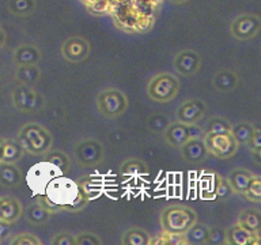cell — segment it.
<instances>
[{
	"instance_id": "cell-1",
	"label": "cell",
	"mask_w": 261,
	"mask_h": 245,
	"mask_svg": "<svg viewBox=\"0 0 261 245\" xmlns=\"http://www.w3.org/2000/svg\"><path fill=\"white\" fill-rule=\"evenodd\" d=\"M81 192V187L73 180L68 179L64 176H57L52 179L45 187L44 198L46 202L59 207H73L76 202L77 195Z\"/></svg>"
},
{
	"instance_id": "cell-2",
	"label": "cell",
	"mask_w": 261,
	"mask_h": 245,
	"mask_svg": "<svg viewBox=\"0 0 261 245\" xmlns=\"http://www.w3.org/2000/svg\"><path fill=\"white\" fill-rule=\"evenodd\" d=\"M18 142L24 151L30 154H45L52 149V135L44 126L29 122L20 128Z\"/></svg>"
},
{
	"instance_id": "cell-3",
	"label": "cell",
	"mask_w": 261,
	"mask_h": 245,
	"mask_svg": "<svg viewBox=\"0 0 261 245\" xmlns=\"http://www.w3.org/2000/svg\"><path fill=\"white\" fill-rule=\"evenodd\" d=\"M197 220V214L192 208L175 204L165 208L161 214V225L163 232L185 234L188 229Z\"/></svg>"
},
{
	"instance_id": "cell-4",
	"label": "cell",
	"mask_w": 261,
	"mask_h": 245,
	"mask_svg": "<svg viewBox=\"0 0 261 245\" xmlns=\"http://www.w3.org/2000/svg\"><path fill=\"white\" fill-rule=\"evenodd\" d=\"M179 82L178 79L169 72L158 74L148 82L147 94L152 101L169 102L178 94Z\"/></svg>"
},
{
	"instance_id": "cell-5",
	"label": "cell",
	"mask_w": 261,
	"mask_h": 245,
	"mask_svg": "<svg viewBox=\"0 0 261 245\" xmlns=\"http://www.w3.org/2000/svg\"><path fill=\"white\" fill-rule=\"evenodd\" d=\"M97 108L108 118L120 117L128 108L126 95L118 89L102 90L97 95Z\"/></svg>"
},
{
	"instance_id": "cell-6",
	"label": "cell",
	"mask_w": 261,
	"mask_h": 245,
	"mask_svg": "<svg viewBox=\"0 0 261 245\" xmlns=\"http://www.w3.org/2000/svg\"><path fill=\"white\" fill-rule=\"evenodd\" d=\"M204 143L207 147L208 154L219 159L231 158L238 150V143L231 135V132H222V134H205Z\"/></svg>"
},
{
	"instance_id": "cell-7",
	"label": "cell",
	"mask_w": 261,
	"mask_h": 245,
	"mask_svg": "<svg viewBox=\"0 0 261 245\" xmlns=\"http://www.w3.org/2000/svg\"><path fill=\"white\" fill-rule=\"evenodd\" d=\"M57 176L64 175H61L60 172L57 170L56 167L48 161L38 162L34 166L30 167V170L28 173V184L34 193L42 195L45 191V187L48 185L49 181L57 177Z\"/></svg>"
},
{
	"instance_id": "cell-8",
	"label": "cell",
	"mask_w": 261,
	"mask_h": 245,
	"mask_svg": "<svg viewBox=\"0 0 261 245\" xmlns=\"http://www.w3.org/2000/svg\"><path fill=\"white\" fill-rule=\"evenodd\" d=\"M12 104L22 112H34L44 106V98L33 86L22 85L12 93Z\"/></svg>"
},
{
	"instance_id": "cell-9",
	"label": "cell",
	"mask_w": 261,
	"mask_h": 245,
	"mask_svg": "<svg viewBox=\"0 0 261 245\" xmlns=\"http://www.w3.org/2000/svg\"><path fill=\"white\" fill-rule=\"evenodd\" d=\"M261 20L254 14H242L231 23V34L237 40H253L260 33Z\"/></svg>"
},
{
	"instance_id": "cell-10",
	"label": "cell",
	"mask_w": 261,
	"mask_h": 245,
	"mask_svg": "<svg viewBox=\"0 0 261 245\" xmlns=\"http://www.w3.org/2000/svg\"><path fill=\"white\" fill-rule=\"evenodd\" d=\"M76 161L83 166H94L103 159V146L98 140L87 139L75 147Z\"/></svg>"
},
{
	"instance_id": "cell-11",
	"label": "cell",
	"mask_w": 261,
	"mask_h": 245,
	"mask_svg": "<svg viewBox=\"0 0 261 245\" xmlns=\"http://www.w3.org/2000/svg\"><path fill=\"white\" fill-rule=\"evenodd\" d=\"M61 55L65 60L79 63L90 55V44L82 37H69L61 45Z\"/></svg>"
},
{
	"instance_id": "cell-12",
	"label": "cell",
	"mask_w": 261,
	"mask_h": 245,
	"mask_svg": "<svg viewBox=\"0 0 261 245\" xmlns=\"http://www.w3.org/2000/svg\"><path fill=\"white\" fill-rule=\"evenodd\" d=\"M207 106L201 100H188L177 110V120L184 124H195L204 116Z\"/></svg>"
},
{
	"instance_id": "cell-13",
	"label": "cell",
	"mask_w": 261,
	"mask_h": 245,
	"mask_svg": "<svg viewBox=\"0 0 261 245\" xmlns=\"http://www.w3.org/2000/svg\"><path fill=\"white\" fill-rule=\"evenodd\" d=\"M174 69L182 77H191L199 71L201 57L195 51H182L174 59Z\"/></svg>"
},
{
	"instance_id": "cell-14",
	"label": "cell",
	"mask_w": 261,
	"mask_h": 245,
	"mask_svg": "<svg viewBox=\"0 0 261 245\" xmlns=\"http://www.w3.org/2000/svg\"><path fill=\"white\" fill-rule=\"evenodd\" d=\"M182 158L189 163H200L207 158L208 150L204 139L191 138L179 147Z\"/></svg>"
},
{
	"instance_id": "cell-15",
	"label": "cell",
	"mask_w": 261,
	"mask_h": 245,
	"mask_svg": "<svg viewBox=\"0 0 261 245\" xmlns=\"http://www.w3.org/2000/svg\"><path fill=\"white\" fill-rule=\"evenodd\" d=\"M226 244L228 245H258L260 234L250 233L237 224L226 229Z\"/></svg>"
},
{
	"instance_id": "cell-16",
	"label": "cell",
	"mask_w": 261,
	"mask_h": 245,
	"mask_svg": "<svg viewBox=\"0 0 261 245\" xmlns=\"http://www.w3.org/2000/svg\"><path fill=\"white\" fill-rule=\"evenodd\" d=\"M46 202V200H45ZM55 210L56 211L57 208L55 206L46 202V203H36V204H30L28 208H26V216H28L29 222H32L33 225H45L50 218V214Z\"/></svg>"
},
{
	"instance_id": "cell-17",
	"label": "cell",
	"mask_w": 261,
	"mask_h": 245,
	"mask_svg": "<svg viewBox=\"0 0 261 245\" xmlns=\"http://www.w3.org/2000/svg\"><path fill=\"white\" fill-rule=\"evenodd\" d=\"M165 139L171 147L179 149L189 139L188 124H184L181 121L170 122L165 130Z\"/></svg>"
},
{
	"instance_id": "cell-18",
	"label": "cell",
	"mask_w": 261,
	"mask_h": 245,
	"mask_svg": "<svg viewBox=\"0 0 261 245\" xmlns=\"http://www.w3.org/2000/svg\"><path fill=\"white\" fill-rule=\"evenodd\" d=\"M238 225L250 233L261 232V212L256 208H246L240 212Z\"/></svg>"
},
{
	"instance_id": "cell-19",
	"label": "cell",
	"mask_w": 261,
	"mask_h": 245,
	"mask_svg": "<svg viewBox=\"0 0 261 245\" xmlns=\"http://www.w3.org/2000/svg\"><path fill=\"white\" fill-rule=\"evenodd\" d=\"M22 214L19 202L12 198H0V219L8 224L15 222Z\"/></svg>"
},
{
	"instance_id": "cell-20",
	"label": "cell",
	"mask_w": 261,
	"mask_h": 245,
	"mask_svg": "<svg viewBox=\"0 0 261 245\" xmlns=\"http://www.w3.org/2000/svg\"><path fill=\"white\" fill-rule=\"evenodd\" d=\"M238 85V77L231 69H220L214 75V86L222 93H228Z\"/></svg>"
},
{
	"instance_id": "cell-21",
	"label": "cell",
	"mask_w": 261,
	"mask_h": 245,
	"mask_svg": "<svg viewBox=\"0 0 261 245\" xmlns=\"http://www.w3.org/2000/svg\"><path fill=\"white\" fill-rule=\"evenodd\" d=\"M41 59V52L33 45H22L14 53V60L18 65L37 64Z\"/></svg>"
},
{
	"instance_id": "cell-22",
	"label": "cell",
	"mask_w": 261,
	"mask_h": 245,
	"mask_svg": "<svg viewBox=\"0 0 261 245\" xmlns=\"http://www.w3.org/2000/svg\"><path fill=\"white\" fill-rule=\"evenodd\" d=\"M253 175L246 169H236V170H232L228 176V183L231 185L232 191L234 193H241V195H244L245 191H246V188H248L249 183H250V180H252Z\"/></svg>"
},
{
	"instance_id": "cell-23",
	"label": "cell",
	"mask_w": 261,
	"mask_h": 245,
	"mask_svg": "<svg viewBox=\"0 0 261 245\" xmlns=\"http://www.w3.org/2000/svg\"><path fill=\"white\" fill-rule=\"evenodd\" d=\"M22 176L15 163L0 162V183L6 187H15L20 183Z\"/></svg>"
},
{
	"instance_id": "cell-24",
	"label": "cell",
	"mask_w": 261,
	"mask_h": 245,
	"mask_svg": "<svg viewBox=\"0 0 261 245\" xmlns=\"http://www.w3.org/2000/svg\"><path fill=\"white\" fill-rule=\"evenodd\" d=\"M208 234H210V229L205 225L199 224L196 220L185 232V238H187L188 245H201L207 242Z\"/></svg>"
},
{
	"instance_id": "cell-25",
	"label": "cell",
	"mask_w": 261,
	"mask_h": 245,
	"mask_svg": "<svg viewBox=\"0 0 261 245\" xmlns=\"http://www.w3.org/2000/svg\"><path fill=\"white\" fill-rule=\"evenodd\" d=\"M24 150L18 140H3V150H2V162L15 163L22 158Z\"/></svg>"
},
{
	"instance_id": "cell-26",
	"label": "cell",
	"mask_w": 261,
	"mask_h": 245,
	"mask_svg": "<svg viewBox=\"0 0 261 245\" xmlns=\"http://www.w3.org/2000/svg\"><path fill=\"white\" fill-rule=\"evenodd\" d=\"M16 79L22 82V85L33 86L34 83L38 82L41 77L40 68L37 67V64H29V65H18L15 74Z\"/></svg>"
},
{
	"instance_id": "cell-27",
	"label": "cell",
	"mask_w": 261,
	"mask_h": 245,
	"mask_svg": "<svg viewBox=\"0 0 261 245\" xmlns=\"http://www.w3.org/2000/svg\"><path fill=\"white\" fill-rule=\"evenodd\" d=\"M147 172L146 163L140 161V159H126L125 162L122 163L120 167V176L124 179H134L140 175H144Z\"/></svg>"
},
{
	"instance_id": "cell-28",
	"label": "cell",
	"mask_w": 261,
	"mask_h": 245,
	"mask_svg": "<svg viewBox=\"0 0 261 245\" xmlns=\"http://www.w3.org/2000/svg\"><path fill=\"white\" fill-rule=\"evenodd\" d=\"M45 161H48L56 167L57 170L60 172L61 175H65L67 172H69V166H71V162H69L68 155L63 153V151L59 150H49L45 153Z\"/></svg>"
},
{
	"instance_id": "cell-29",
	"label": "cell",
	"mask_w": 261,
	"mask_h": 245,
	"mask_svg": "<svg viewBox=\"0 0 261 245\" xmlns=\"http://www.w3.org/2000/svg\"><path fill=\"white\" fill-rule=\"evenodd\" d=\"M150 236L143 229H129L122 236V244L124 245H148Z\"/></svg>"
},
{
	"instance_id": "cell-30",
	"label": "cell",
	"mask_w": 261,
	"mask_h": 245,
	"mask_svg": "<svg viewBox=\"0 0 261 245\" xmlns=\"http://www.w3.org/2000/svg\"><path fill=\"white\" fill-rule=\"evenodd\" d=\"M185 245L188 244L185 234H175V233L165 232L162 234H158L154 238L150 237L148 245Z\"/></svg>"
},
{
	"instance_id": "cell-31",
	"label": "cell",
	"mask_w": 261,
	"mask_h": 245,
	"mask_svg": "<svg viewBox=\"0 0 261 245\" xmlns=\"http://www.w3.org/2000/svg\"><path fill=\"white\" fill-rule=\"evenodd\" d=\"M10 11L16 16H29L36 8V0H8Z\"/></svg>"
},
{
	"instance_id": "cell-32",
	"label": "cell",
	"mask_w": 261,
	"mask_h": 245,
	"mask_svg": "<svg viewBox=\"0 0 261 245\" xmlns=\"http://www.w3.org/2000/svg\"><path fill=\"white\" fill-rule=\"evenodd\" d=\"M256 127L249 122H238L237 126H231V135L237 140L238 144H246L249 139L252 138Z\"/></svg>"
},
{
	"instance_id": "cell-33",
	"label": "cell",
	"mask_w": 261,
	"mask_h": 245,
	"mask_svg": "<svg viewBox=\"0 0 261 245\" xmlns=\"http://www.w3.org/2000/svg\"><path fill=\"white\" fill-rule=\"evenodd\" d=\"M222 132H231V124L226 118H211L207 126L204 127V134H222Z\"/></svg>"
},
{
	"instance_id": "cell-34",
	"label": "cell",
	"mask_w": 261,
	"mask_h": 245,
	"mask_svg": "<svg viewBox=\"0 0 261 245\" xmlns=\"http://www.w3.org/2000/svg\"><path fill=\"white\" fill-rule=\"evenodd\" d=\"M249 200H252L254 203L261 202V177L260 176H253L248 188L244 193Z\"/></svg>"
},
{
	"instance_id": "cell-35",
	"label": "cell",
	"mask_w": 261,
	"mask_h": 245,
	"mask_svg": "<svg viewBox=\"0 0 261 245\" xmlns=\"http://www.w3.org/2000/svg\"><path fill=\"white\" fill-rule=\"evenodd\" d=\"M170 122L163 114H154L148 118V128L154 132H165Z\"/></svg>"
},
{
	"instance_id": "cell-36",
	"label": "cell",
	"mask_w": 261,
	"mask_h": 245,
	"mask_svg": "<svg viewBox=\"0 0 261 245\" xmlns=\"http://www.w3.org/2000/svg\"><path fill=\"white\" fill-rule=\"evenodd\" d=\"M218 179L219 180H218L215 188L216 196L220 198V199H227V198H230L234 193L231 185H230L227 179H223V177H218Z\"/></svg>"
},
{
	"instance_id": "cell-37",
	"label": "cell",
	"mask_w": 261,
	"mask_h": 245,
	"mask_svg": "<svg viewBox=\"0 0 261 245\" xmlns=\"http://www.w3.org/2000/svg\"><path fill=\"white\" fill-rule=\"evenodd\" d=\"M205 244H211V245L226 244V229H222V228L210 229V234H208V240Z\"/></svg>"
},
{
	"instance_id": "cell-38",
	"label": "cell",
	"mask_w": 261,
	"mask_h": 245,
	"mask_svg": "<svg viewBox=\"0 0 261 245\" xmlns=\"http://www.w3.org/2000/svg\"><path fill=\"white\" fill-rule=\"evenodd\" d=\"M12 245H41V240L37 238L36 236H33L30 233H22L18 234L15 238L11 240Z\"/></svg>"
},
{
	"instance_id": "cell-39",
	"label": "cell",
	"mask_w": 261,
	"mask_h": 245,
	"mask_svg": "<svg viewBox=\"0 0 261 245\" xmlns=\"http://www.w3.org/2000/svg\"><path fill=\"white\" fill-rule=\"evenodd\" d=\"M75 242L76 245H101L102 240L93 233H81L75 237Z\"/></svg>"
},
{
	"instance_id": "cell-40",
	"label": "cell",
	"mask_w": 261,
	"mask_h": 245,
	"mask_svg": "<svg viewBox=\"0 0 261 245\" xmlns=\"http://www.w3.org/2000/svg\"><path fill=\"white\" fill-rule=\"evenodd\" d=\"M246 146L252 153L258 157L261 153V131L258 128H254V132H253L252 138L249 139V142L246 143Z\"/></svg>"
},
{
	"instance_id": "cell-41",
	"label": "cell",
	"mask_w": 261,
	"mask_h": 245,
	"mask_svg": "<svg viewBox=\"0 0 261 245\" xmlns=\"http://www.w3.org/2000/svg\"><path fill=\"white\" fill-rule=\"evenodd\" d=\"M52 244L55 245H76L75 242V236L68 234V233H59L57 236L52 238Z\"/></svg>"
},
{
	"instance_id": "cell-42",
	"label": "cell",
	"mask_w": 261,
	"mask_h": 245,
	"mask_svg": "<svg viewBox=\"0 0 261 245\" xmlns=\"http://www.w3.org/2000/svg\"><path fill=\"white\" fill-rule=\"evenodd\" d=\"M188 132H189V139H204V135H205L204 134V128L197 126V122H195V124H189V126H188Z\"/></svg>"
},
{
	"instance_id": "cell-43",
	"label": "cell",
	"mask_w": 261,
	"mask_h": 245,
	"mask_svg": "<svg viewBox=\"0 0 261 245\" xmlns=\"http://www.w3.org/2000/svg\"><path fill=\"white\" fill-rule=\"evenodd\" d=\"M4 41H6V34H4V32L0 29V46L4 44Z\"/></svg>"
},
{
	"instance_id": "cell-44",
	"label": "cell",
	"mask_w": 261,
	"mask_h": 245,
	"mask_svg": "<svg viewBox=\"0 0 261 245\" xmlns=\"http://www.w3.org/2000/svg\"><path fill=\"white\" fill-rule=\"evenodd\" d=\"M170 2H173V3L175 4H182L185 3V2H188V0H170Z\"/></svg>"
},
{
	"instance_id": "cell-45",
	"label": "cell",
	"mask_w": 261,
	"mask_h": 245,
	"mask_svg": "<svg viewBox=\"0 0 261 245\" xmlns=\"http://www.w3.org/2000/svg\"><path fill=\"white\" fill-rule=\"evenodd\" d=\"M2 150H3V140L0 139V162H2Z\"/></svg>"
}]
</instances>
